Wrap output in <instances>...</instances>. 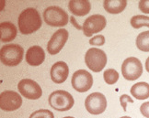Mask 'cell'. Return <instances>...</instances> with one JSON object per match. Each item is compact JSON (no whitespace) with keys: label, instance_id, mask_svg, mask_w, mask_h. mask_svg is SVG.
<instances>
[{"label":"cell","instance_id":"4fadbf2b","mask_svg":"<svg viewBox=\"0 0 149 118\" xmlns=\"http://www.w3.org/2000/svg\"><path fill=\"white\" fill-rule=\"evenodd\" d=\"M69 74V67L65 61H57L51 69L52 81L55 83H63L66 81Z\"/></svg>","mask_w":149,"mask_h":118},{"label":"cell","instance_id":"6da1fadb","mask_svg":"<svg viewBox=\"0 0 149 118\" xmlns=\"http://www.w3.org/2000/svg\"><path fill=\"white\" fill-rule=\"evenodd\" d=\"M19 30L24 35L32 34L41 29L42 21L39 11L33 8H25L19 16Z\"/></svg>","mask_w":149,"mask_h":118},{"label":"cell","instance_id":"4316f807","mask_svg":"<svg viewBox=\"0 0 149 118\" xmlns=\"http://www.w3.org/2000/svg\"><path fill=\"white\" fill-rule=\"evenodd\" d=\"M71 20H72V22H73V24H74V27H77L78 30H81V27H80V26L77 24V22L74 21V16H71Z\"/></svg>","mask_w":149,"mask_h":118},{"label":"cell","instance_id":"8992f818","mask_svg":"<svg viewBox=\"0 0 149 118\" xmlns=\"http://www.w3.org/2000/svg\"><path fill=\"white\" fill-rule=\"evenodd\" d=\"M122 74L127 81H135L143 74V65L135 57H129L123 62Z\"/></svg>","mask_w":149,"mask_h":118},{"label":"cell","instance_id":"9c48e42d","mask_svg":"<svg viewBox=\"0 0 149 118\" xmlns=\"http://www.w3.org/2000/svg\"><path fill=\"white\" fill-rule=\"evenodd\" d=\"M107 25L106 18L102 15H92L85 20L82 30L84 35L91 37L92 35L102 31Z\"/></svg>","mask_w":149,"mask_h":118},{"label":"cell","instance_id":"8fae6325","mask_svg":"<svg viewBox=\"0 0 149 118\" xmlns=\"http://www.w3.org/2000/svg\"><path fill=\"white\" fill-rule=\"evenodd\" d=\"M22 104V98L14 91H5L0 94V108L6 112L19 109Z\"/></svg>","mask_w":149,"mask_h":118},{"label":"cell","instance_id":"5bb4252c","mask_svg":"<svg viewBox=\"0 0 149 118\" xmlns=\"http://www.w3.org/2000/svg\"><path fill=\"white\" fill-rule=\"evenodd\" d=\"M45 60V52L42 47L35 45L31 47L26 52V61L31 66L41 65Z\"/></svg>","mask_w":149,"mask_h":118},{"label":"cell","instance_id":"3957f363","mask_svg":"<svg viewBox=\"0 0 149 118\" xmlns=\"http://www.w3.org/2000/svg\"><path fill=\"white\" fill-rule=\"evenodd\" d=\"M48 102L51 107L54 108L55 111L65 112L73 107L74 100L68 92L57 90L50 94Z\"/></svg>","mask_w":149,"mask_h":118},{"label":"cell","instance_id":"5b68a950","mask_svg":"<svg viewBox=\"0 0 149 118\" xmlns=\"http://www.w3.org/2000/svg\"><path fill=\"white\" fill-rule=\"evenodd\" d=\"M85 62L88 68L94 72L101 71L107 64V56L102 49H89L85 55Z\"/></svg>","mask_w":149,"mask_h":118},{"label":"cell","instance_id":"484cf974","mask_svg":"<svg viewBox=\"0 0 149 118\" xmlns=\"http://www.w3.org/2000/svg\"><path fill=\"white\" fill-rule=\"evenodd\" d=\"M140 112L146 118H149V102L144 103L140 106Z\"/></svg>","mask_w":149,"mask_h":118},{"label":"cell","instance_id":"44dd1931","mask_svg":"<svg viewBox=\"0 0 149 118\" xmlns=\"http://www.w3.org/2000/svg\"><path fill=\"white\" fill-rule=\"evenodd\" d=\"M103 78H104V81L106 82V83L114 84L119 80V73L114 69H108L103 73Z\"/></svg>","mask_w":149,"mask_h":118},{"label":"cell","instance_id":"52a82bcc","mask_svg":"<svg viewBox=\"0 0 149 118\" xmlns=\"http://www.w3.org/2000/svg\"><path fill=\"white\" fill-rule=\"evenodd\" d=\"M85 107L91 115H98L104 113L107 107L106 97L100 93H90L85 100Z\"/></svg>","mask_w":149,"mask_h":118},{"label":"cell","instance_id":"7c38bea8","mask_svg":"<svg viewBox=\"0 0 149 118\" xmlns=\"http://www.w3.org/2000/svg\"><path fill=\"white\" fill-rule=\"evenodd\" d=\"M68 37H69V33L65 29H60L55 31L48 41L47 51L51 55L59 53L65 45Z\"/></svg>","mask_w":149,"mask_h":118},{"label":"cell","instance_id":"30bf717a","mask_svg":"<svg viewBox=\"0 0 149 118\" xmlns=\"http://www.w3.org/2000/svg\"><path fill=\"white\" fill-rule=\"evenodd\" d=\"M19 92L22 96L30 100H37L42 95V90L41 86L31 79H23L18 84Z\"/></svg>","mask_w":149,"mask_h":118},{"label":"cell","instance_id":"f1b7e54d","mask_svg":"<svg viewBox=\"0 0 149 118\" xmlns=\"http://www.w3.org/2000/svg\"><path fill=\"white\" fill-rule=\"evenodd\" d=\"M121 118H131L130 116H123V117H121Z\"/></svg>","mask_w":149,"mask_h":118},{"label":"cell","instance_id":"7a4b0ae2","mask_svg":"<svg viewBox=\"0 0 149 118\" xmlns=\"http://www.w3.org/2000/svg\"><path fill=\"white\" fill-rule=\"evenodd\" d=\"M24 56V49L18 44L5 45L0 49V60L1 62L9 67L19 65Z\"/></svg>","mask_w":149,"mask_h":118},{"label":"cell","instance_id":"d4e9b609","mask_svg":"<svg viewBox=\"0 0 149 118\" xmlns=\"http://www.w3.org/2000/svg\"><path fill=\"white\" fill-rule=\"evenodd\" d=\"M139 9L145 14H149V0H141L139 2Z\"/></svg>","mask_w":149,"mask_h":118},{"label":"cell","instance_id":"83f0119b","mask_svg":"<svg viewBox=\"0 0 149 118\" xmlns=\"http://www.w3.org/2000/svg\"><path fill=\"white\" fill-rule=\"evenodd\" d=\"M146 71L149 72V57H148L147 60H146Z\"/></svg>","mask_w":149,"mask_h":118},{"label":"cell","instance_id":"cb8c5ba5","mask_svg":"<svg viewBox=\"0 0 149 118\" xmlns=\"http://www.w3.org/2000/svg\"><path fill=\"white\" fill-rule=\"evenodd\" d=\"M120 102H121V104L123 108V111H126V105H127V104L128 103L134 104V100L132 99L130 96H128L127 94H123L121 96V98H120Z\"/></svg>","mask_w":149,"mask_h":118},{"label":"cell","instance_id":"f546056e","mask_svg":"<svg viewBox=\"0 0 149 118\" xmlns=\"http://www.w3.org/2000/svg\"><path fill=\"white\" fill-rule=\"evenodd\" d=\"M64 118H74V117H72V116H65V117H64Z\"/></svg>","mask_w":149,"mask_h":118},{"label":"cell","instance_id":"e0dca14e","mask_svg":"<svg viewBox=\"0 0 149 118\" xmlns=\"http://www.w3.org/2000/svg\"><path fill=\"white\" fill-rule=\"evenodd\" d=\"M127 5L126 0H105L103 2L104 9L110 14H119L123 12Z\"/></svg>","mask_w":149,"mask_h":118},{"label":"cell","instance_id":"d6986e66","mask_svg":"<svg viewBox=\"0 0 149 118\" xmlns=\"http://www.w3.org/2000/svg\"><path fill=\"white\" fill-rule=\"evenodd\" d=\"M136 46L143 52H149V30L140 33L136 38Z\"/></svg>","mask_w":149,"mask_h":118},{"label":"cell","instance_id":"7402d4cb","mask_svg":"<svg viewBox=\"0 0 149 118\" xmlns=\"http://www.w3.org/2000/svg\"><path fill=\"white\" fill-rule=\"evenodd\" d=\"M29 118H54L53 112L47 109H40L38 111L33 112Z\"/></svg>","mask_w":149,"mask_h":118},{"label":"cell","instance_id":"277c9868","mask_svg":"<svg viewBox=\"0 0 149 118\" xmlns=\"http://www.w3.org/2000/svg\"><path fill=\"white\" fill-rule=\"evenodd\" d=\"M43 19L51 27H64L69 21V16L63 8L53 5L43 11Z\"/></svg>","mask_w":149,"mask_h":118},{"label":"cell","instance_id":"ffe728a7","mask_svg":"<svg viewBox=\"0 0 149 118\" xmlns=\"http://www.w3.org/2000/svg\"><path fill=\"white\" fill-rule=\"evenodd\" d=\"M131 25L135 30H138L142 27H149V16L136 15L131 19Z\"/></svg>","mask_w":149,"mask_h":118},{"label":"cell","instance_id":"2e32d148","mask_svg":"<svg viewBox=\"0 0 149 118\" xmlns=\"http://www.w3.org/2000/svg\"><path fill=\"white\" fill-rule=\"evenodd\" d=\"M0 32H1V41L6 43L15 39L18 30L13 23L6 21L0 24Z\"/></svg>","mask_w":149,"mask_h":118},{"label":"cell","instance_id":"ac0fdd59","mask_svg":"<svg viewBox=\"0 0 149 118\" xmlns=\"http://www.w3.org/2000/svg\"><path fill=\"white\" fill-rule=\"evenodd\" d=\"M131 94L137 100H145L149 97V84L147 82H137L131 88Z\"/></svg>","mask_w":149,"mask_h":118},{"label":"cell","instance_id":"603a6c76","mask_svg":"<svg viewBox=\"0 0 149 118\" xmlns=\"http://www.w3.org/2000/svg\"><path fill=\"white\" fill-rule=\"evenodd\" d=\"M89 44L93 46H102L105 44V38L103 35H98L89 39Z\"/></svg>","mask_w":149,"mask_h":118},{"label":"cell","instance_id":"ba28073f","mask_svg":"<svg viewBox=\"0 0 149 118\" xmlns=\"http://www.w3.org/2000/svg\"><path fill=\"white\" fill-rule=\"evenodd\" d=\"M72 86L79 93H86L93 85V77L86 70H78L72 76Z\"/></svg>","mask_w":149,"mask_h":118},{"label":"cell","instance_id":"9a60e30c","mask_svg":"<svg viewBox=\"0 0 149 118\" xmlns=\"http://www.w3.org/2000/svg\"><path fill=\"white\" fill-rule=\"evenodd\" d=\"M68 8L74 16H83L89 13L91 4L88 0H71L68 3Z\"/></svg>","mask_w":149,"mask_h":118}]
</instances>
